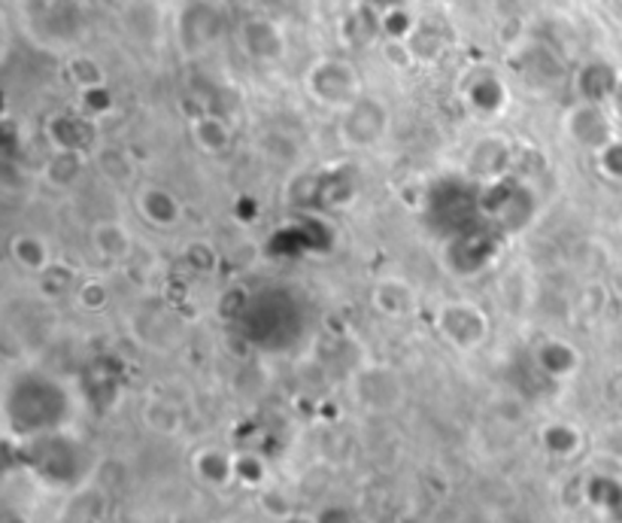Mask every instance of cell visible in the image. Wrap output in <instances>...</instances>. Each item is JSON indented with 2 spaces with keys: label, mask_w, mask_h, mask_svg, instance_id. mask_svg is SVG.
I'll return each mask as SVG.
<instances>
[{
  "label": "cell",
  "mask_w": 622,
  "mask_h": 523,
  "mask_svg": "<svg viewBox=\"0 0 622 523\" xmlns=\"http://www.w3.org/2000/svg\"><path fill=\"white\" fill-rule=\"evenodd\" d=\"M195 137H198V143L204 150L216 153V150H225V143H228V129H225L219 120H200L198 125H195Z\"/></svg>",
  "instance_id": "cell-17"
},
{
  "label": "cell",
  "mask_w": 622,
  "mask_h": 523,
  "mask_svg": "<svg viewBox=\"0 0 622 523\" xmlns=\"http://www.w3.org/2000/svg\"><path fill=\"white\" fill-rule=\"evenodd\" d=\"M280 523H313V521H307V517H286V521Z\"/></svg>",
  "instance_id": "cell-20"
},
{
  "label": "cell",
  "mask_w": 622,
  "mask_h": 523,
  "mask_svg": "<svg viewBox=\"0 0 622 523\" xmlns=\"http://www.w3.org/2000/svg\"><path fill=\"white\" fill-rule=\"evenodd\" d=\"M307 92L322 107L331 110H350L364 95L362 76L350 61L343 59H319L307 71Z\"/></svg>",
  "instance_id": "cell-1"
},
{
  "label": "cell",
  "mask_w": 622,
  "mask_h": 523,
  "mask_svg": "<svg viewBox=\"0 0 622 523\" xmlns=\"http://www.w3.org/2000/svg\"><path fill=\"white\" fill-rule=\"evenodd\" d=\"M235 478L249 488H259L265 481V465H261L259 457H249V453L247 457H235Z\"/></svg>",
  "instance_id": "cell-18"
},
{
  "label": "cell",
  "mask_w": 622,
  "mask_h": 523,
  "mask_svg": "<svg viewBox=\"0 0 622 523\" xmlns=\"http://www.w3.org/2000/svg\"><path fill=\"white\" fill-rule=\"evenodd\" d=\"M143 420L149 423V429L165 432V435H170V432H177L179 429V411L170 402H162V399H155V402H149L143 408Z\"/></svg>",
  "instance_id": "cell-12"
},
{
  "label": "cell",
  "mask_w": 622,
  "mask_h": 523,
  "mask_svg": "<svg viewBox=\"0 0 622 523\" xmlns=\"http://www.w3.org/2000/svg\"><path fill=\"white\" fill-rule=\"evenodd\" d=\"M540 369L550 371L552 378H564L577 369V353L568 345H559V341H550V345L540 347L538 353Z\"/></svg>",
  "instance_id": "cell-11"
},
{
  "label": "cell",
  "mask_w": 622,
  "mask_h": 523,
  "mask_svg": "<svg viewBox=\"0 0 622 523\" xmlns=\"http://www.w3.org/2000/svg\"><path fill=\"white\" fill-rule=\"evenodd\" d=\"M383 31H386V37H411L413 34V19L407 16V12L401 10H388L386 16H383Z\"/></svg>",
  "instance_id": "cell-19"
},
{
  "label": "cell",
  "mask_w": 622,
  "mask_h": 523,
  "mask_svg": "<svg viewBox=\"0 0 622 523\" xmlns=\"http://www.w3.org/2000/svg\"><path fill=\"white\" fill-rule=\"evenodd\" d=\"M12 259L19 262V268L31 274H43L52 268V253H49L46 240L37 235H19L12 240Z\"/></svg>",
  "instance_id": "cell-9"
},
{
  "label": "cell",
  "mask_w": 622,
  "mask_h": 523,
  "mask_svg": "<svg viewBox=\"0 0 622 523\" xmlns=\"http://www.w3.org/2000/svg\"><path fill=\"white\" fill-rule=\"evenodd\" d=\"M191 469L210 488H225L228 481H235V457L219 451V448H200L191 457Z\"/></svg>",
  "instance_id": "cell-7"
},
{
  "label": "cell",
  "mask_w": 622,
  "mask_h": 523,
  "mask_svg": "<svg viewBox=\"0 0 622 523\" xmlns=\"http://www.w3.org/2000/svg\"><path fill=\"white\" fill-rule=\"evenodd\" d=\"M592 85H599L595 101H601V98H608L616 92V76H613V71L608 64H589L587 71L580 73V89L587 92V98L592 95Z\"/></svg>",
  "instance_id": "cell-14"
},
{
  "label": "cell",
  "mask_w": 622,
  "mask_h": 523,
  "mask_svg": "<svg viewBox=\"0 0 622 523\" xmlns=\"http://www.w3.org/2000/svg\"><path fill=\"white\" fill-rule=\"evenodd\" d=\"M71 80L73 85L85 92V89H94V85H104V73H101V64L92 59H73L71 61Z\"/></svg>",
  "instance_id": "cell-16"
},
{
  "label": "cell",
  "mask_w": 622,
  "mask_h": 523,
  "mask_svg": "<svg viewBox=\"0 0 622 523\" xmlns=\"http://www.w3.org/2000/svg\"><path fill=\"white\" fill-rule=\"evenodd\" d=\"M376 305L386 314H392V317H401L411 305V293L398 280H388V284H380V289H376Z\"/></svg>",
  "instance_id": "cell-15"
},
{
  "label": "cell",
  "mask_w": 622,
  "mask_h": 523,
  "mask_svg": "<svg viewBox=\"0 0 622 523\" xmlns=\"http://www.w3.org/2000/svg\"><path fill=\"white\" fill-rule=\"evenodd\" d=\"M237 43H240V52H247L249 59L265 61V64L280 61L289 49L286 31L268 16H249L247 22H240Z\"/></svg>",
  "instance_id": "cell-2"
},
{
  "label": "cell",
  "mask_w": 622,
  "mask_h": 523,
  "mask_svg": "<svg viewBox=\"0 0 622 523\" xmlns=\"http://www.w3.org/2000/svg\"><path fill=\"white\" fill-rule=\"evenodd\" d=\"M543 444H547V451L550 453L571 457V453L580 448V435H577V429H571L568 423H552V427L543 429Z\"/></svg>",
  "instance_id": "cell-13"
},
{
  "label": "cell",
  "mask_w": 622,
  "mask_h": 523,
  "mask_svg": "<svg viewBox=\"0 0 622 523\" xmlns=\"http://www.w3.org/2000/svg\"><path fill=\"white\" fill-rule=\"evenodd\" d=\"M141 211L153 226H174L179 219V202L165 189H146L141 195Z\"/></svg>",
  "instance_id": "cell-10"
},
{
  "label": "cell",
  "mask_w": 622,
  "mask_h": 523,
  "mask_svg": "<svg viewBox=\"0 0 622 523\" xmlns=\"http://www.w3.org/2000/svg\"><path fill=\"white\" fill-rule=\"evenodd\" d=\"M440 332L446 335V341L449 345L462 347V350H474V347H480L486 341V335H489V320H486V314L480 308H474V305H446L440 310Z\"/></svg>",
  "instance_id": "cell-4"
},
{
  "label": "cell",
  "mask_w": 622,
  "mask_h": 523,
  "mask_svg": "<svg viewBox=\"0 0 622 523\" xmlns=\"http://www.w3.org/2000/svg\"><path fill=\"white\" fill-rule=\"evenodd\" d=\"M222 31V12L216 10L207 0H198L191 3L186 12H183V22H179V37L186 49H207L219 37Z\"/></svg>",
  "instance_id": "cell-5"
},
{
  "label": "cell",
  "mask_w": 622,
  "mask_h": 523,
  "mask_svg": "<svg viewBox=\"0 0 622 523\" xmlns=\"http://www.w3.org/2000/svg\"><path fill=\"white\" fill-rule=\"evenodd\" d=\"M388 125V110L376 98L362 95L353 107L343 110V137L346 146H374Z\"/></svg>",
  "instance_id": "cell-3"
},
{
  "label": "cell",
  "mask_w": 622,
  "mask_h": 523,
  "mask_svg": "<svg viewBox=\"0 0 622 523\" xmlns=\"http://www.w3.org/2000/svg\"><path fill=\"white\" fill-rule=\"evenodd\" d=\"M355 396L364 408H374V411H388L401 402V381L395 378V371L388 369H364L355 378Z\"/></svg>",
  "instance_id": "cell-6"
},
{
  "label": "cell",
  "mask_w": 622,
  "mask_h": 523,
  "mask_svg": "<svg viewBox=\"0 0 622 523\" xmlns=\"http://www.w3.org/2000/svg\"><path fill=\"white\" fill-rule=\"evenodd\" d=\"M92 244L97 256L106 262H122L128 259L131 253V235L128 228L118 226V223H101V226L94 228L92 235Z\"/></svg>",
  "instance_id": "cell-8"
}]
</instances>
